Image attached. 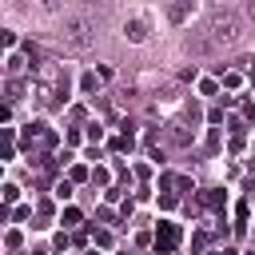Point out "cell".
Instances as JSON below:
<instances>
[{
	"label": "cell",
	"mask_w": 255,
	"mask_h": 255,
	"mask_svg": "<svg viewBox=\"0 0 255 255\" xmlns=\"http://www.w3.org/2000/svg\"><path fill=\"white\" fill-rule=\"evenodd\" d=\"M92 32H96V24H92L88 16H68L64 28H60V40H64L68 48H88V44H92Z\"/></svg>",
	"instance_id": "obj_2"
},
{
	"label": "cell",
	"mask_w": 255,
	"mask_h": 255,
	"mask_svg": "<svg viewBox=\"0 0 255 255\" xmlns=\"http://www.w3.org/2000/svg\"><path fill=\"white\" fill-rule=\"evenodd\" d=\"M239 32H243V12L219 8V12H211V20L199 28V36L191 40V48H195V52H219V48H231V44L239 40Z\"/></svg>",
	"instance_id": "obj_1"
},
{
	"label": "cell",
	"mask_w": 255,
	"mask_h": 255,
	"mask_svg": "<svg viewBox=\"0 0 255 255\" xmlns=\"http://www.w3.org/2000/svg\"><path fill=\"white\" fill-rule=\"evenodd\" d=\"M243 16H247V20H255V4H247V8H243Z\"/></svg>",
	"instance_id": "obj_4"
},
{
	"label": "cell",
	"mask_w": 255,
	"mask_h": 255,
	"mask_svg": "<svg viewBox=\"0 0 255 255\" xmlns=\"http://www.w3.org/2000/svg\"><path fill=\"white\" fill-rule=\"evenodd\" d=\"M159 243L171 247V243H175V227H163V231H159Z\"/></svg>",
	"instance_id": "obj_3"
}]
</instances>
